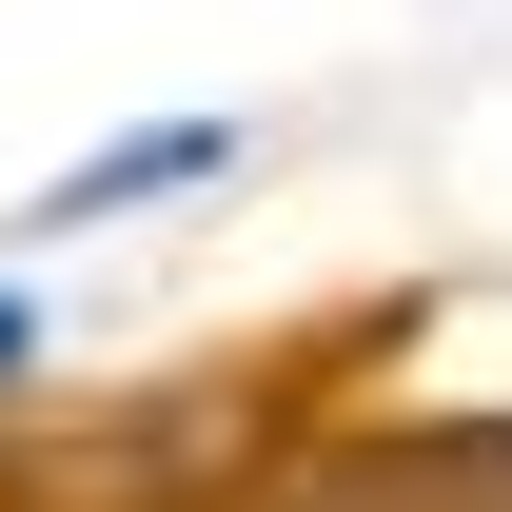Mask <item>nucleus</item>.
<instances>
[{
  "mask_svg": "<svg viewBox=\"0 0 512 512\" xmlns=\"http://www.w3.org/2000/svg\"><path fill=\"white\" fill-rule=\"evenodd\" d=\"M217 158H237L217 119H158V138H119V158H79V178H40V237H99V217H138V197L217 178Z\"/></svg>",
  "mask_w": 512,
  "mask_h": 512,
  "instance_id": "nucleus-1",
  "label": "nucleus"
},
{
  "mask_svg": "<svg viewBox=\"0 0 512 512\" xmlns=\"http://www.w3.org/2000/svg\"><path fill=\"white\" fill-rule=\"evenodd\" d=\"M20 375H40V316H20V296H0V394H20Z\"/></svg>",
  "mask_w": 512,
  "mask_h": 512,
  "instance_id": "nucleus-2",
  "label": "nucleus"
}]
</instances>
